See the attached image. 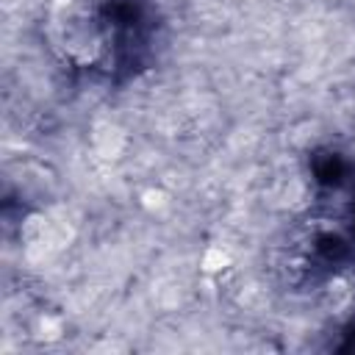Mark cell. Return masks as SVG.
Wrapping results in <instances>:
<instances>
[{
    "label": "cell",
    "mask_w": 355,
    "mask_h": 355,
    "mask_svg": "<svg viewBox=\"0 0 355 355\" xmlns=\"http://www.w3.org/2000/svg\"><path fill=\"white\" fill-rule=\"evenodd\" d=\"M202 263H205V269H222V266L227 263V255H225L222 250L214 247V250L205 252V261H202Z\"/></svg>",
    "instance_id": "cell-1"
}]
</instances>
